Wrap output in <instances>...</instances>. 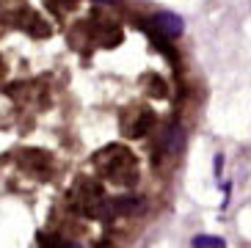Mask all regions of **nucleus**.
Masks as SVG:
<instances>
[{
    "mask_svg": "<svg viewBox=\"0 0 251 248\" xmlns=\"http://www.w3.org/2000/svg\"><path fill=\"white\" fill-rule=\"evenodd\" d=\"M155 28L160 30V36H169V39H177L185 33V20L174 11H160L155 17Z\"/></svg>",
    "mask_w": 251,
    "mask_h": 248,
    "instance_id": "1",
    "label": "nucleus"
},
{
    "mask_svg": "<svg viewBox=\"0 0 251 248\" xmlns=\"http://www.w3.org/2000/svg\"><path fill=\"white\" fill-rule=\"evenodd\" d=\"M191 248H226V243L221 237H213V234H199V237H193Z\"/></svg>",
    "mask_w": 251,
    "mask_h": 248,
    "instance_id": "2",
    "label": "nucleus"
},
{
    "mask_svg": "<svg viewBox=\"0 0 251 248\" xmlns=\"http://www.w3.org/2000/svg\"><path fill=\"white\" fill-rule=\"evenodd\" d=\"M169 152H177L179 146H182V132H179V127H171L169 130Z\"/></svg>",
    "mask_w": 251,
    "mask_h": 248,
    "instance_id": "3",
    "label": "nucleus"
},
{
    "mask_svg": "<svg viewBox=\"0 0 251 248\" xmlns=\"http://www.w3.org/2000/svg\"><path fill=\"white\" fill-rule=\"evenodd\" d=\"M94 3H100V6H116V0H94Z\"/></svg>",
    "mask_w": 251,
    "mask_h": 248,
    "instance_id": "4",
    "label": "nucleus"
},
{
    "mask_svg": "<svg viewBox=\"0 0 251 248\" xmlns=\"http://www.w3.org/2000/svg\"><path fill=\"white\" fill-rule=\"evenodd\" d=\"M67 248H80V246H67Z\"/></svg>",
    "mask_w": 251,
    "mask_h": 248,
    "instance_id": "5",
    "label": "nucleus"
}]
</instances>
